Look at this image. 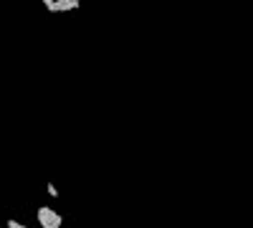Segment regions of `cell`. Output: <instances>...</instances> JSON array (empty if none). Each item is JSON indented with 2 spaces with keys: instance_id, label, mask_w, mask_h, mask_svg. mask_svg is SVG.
Instances as JSON below:
<instances>
[{
  "instance_id": "6da1fadb",
  "label": "cell",
  "mask_w": 253,
  "mask_h": 228,
  "mask_svg": "<svg viewBox=\"0 0 253 228\" xmlns=\"http://www.w3.org/2000/svg\"><path fill=\"white\" fill-rule=\"evenodd\" d=\"M36 221L41 228H63V216L56 208H51V205H38Z\"/></svg>"
},
{
  "instance_id": "7a4b0ae2",
  "label": "cell",
  "mask_w": 253,
  "mask_h": 228,
  "mask_svg": "<svg viewBox=\"0 0 253 228\" xmlns=\"http://www.w3.org/2000/svg\"><path fill=\"white\" fill-rule=\"evenodd\" d=\"M43 8L48 13H71V10H79L81 3L79 0H43Z\"/></svg>"
},
{
  "instance_id": "3957f363",
  "label": "cell",
  "mask_w": 253,
  "mask_h": 228,
  "mask_svg": "<svg viewBox=\"0 0 253 228\" xmlns=\"http://www.w3.org/2000/svg\"><path fill=\"white\" fill-rule=\"evenodd\" d=\"M46 193H48L51 198H58V188H56L53 182H46Z\"/></svg>"
}]
</instances>
